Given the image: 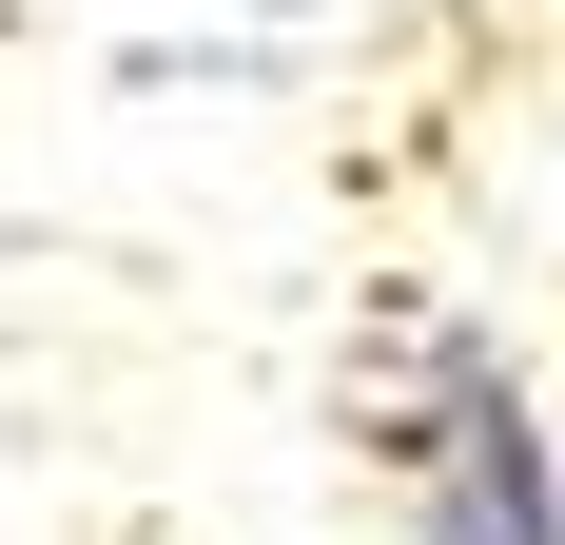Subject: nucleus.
Listing matches in <instances>:
<instances>
[{"label":"nucleus","instance_id":"obj_1","mask_svg":"<svg viewBox=\"0 0 565 545\" xmlns=\"http://www.w3.org/2000/svg\"><path fill=\"white\" fill-rule=\"evenodd\" d=\"M371 448H391V545H565V468H546V409L508 389V351L409 331V389Z\"/></svg>","mask_w":565,"mask_h":545}]
</instances>
